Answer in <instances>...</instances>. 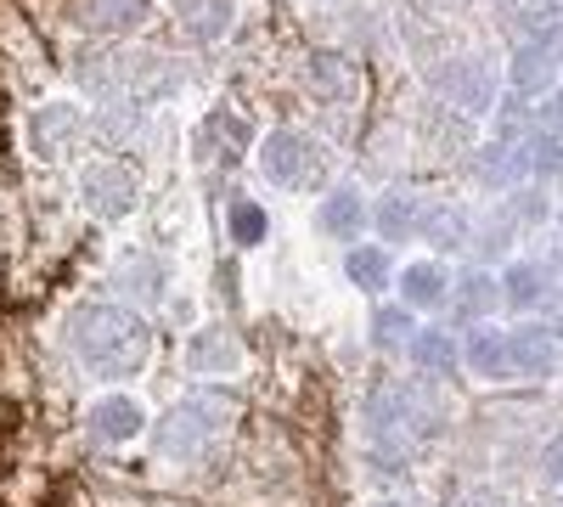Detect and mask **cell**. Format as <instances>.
<instances>
[{
	"label": "cell",
	"instance_id": "6da1fadb",
	"mask_svg": "<svg viewBox=\"0 0 563 507\" xmlns=\"http://www.w3.org/2000/svg\"><path fill=\"white\" fill-rule=\"evenodd\" d=\"M153 328L135 316V305H79L68 316V350L90 378L102 384H135L153 366Z\"/></svg>",
	"mask_w": 563,
	"mask_h": 507
},
{
	"label": "cell",
	"instance_id": "7a4b0ae2",
	"mask_svg": "<svg viewBox=\"0 0 563 507\" xmlns=\"http://www.w3.org/2000/svg\"><path fill=\"white\" fill-rule=\"evenodd\" d=\"M254 169L276 192H310L327 175V147L316 142V135L294 130V124H276L254 142Z\"/></svg>",
	"mask_w": 563,
	"mask_h": 507
},
{
	"label": "cell",
	"instance_id": "3957f363",
	"mask_svg": "<svg viewBox=\"0 0 563 507\" xmlns=\"http://www.w3.org/2000/svg\"><path fill=\"white\" fill-rule=\"evenodd\" d=\"M220 423H225V406H220V389H198V395H186L175 400L153 440H158V456H169V463H198V456L220 440Z\"/></svg>",
	"mask_w": 563,
	"mask_h": 507
},
{
	"label": "cell",
	"instance_id": "277c9868",
	"mask_svg": "<svg viewBox=\"0 0 563 507\" xmlns=\"http://www.w3.org/2000/svg\"><path fill=\"white\" fill-rule=\"evenodd\" d=\"M429 85H434L440 102H451L456 113H474V119H485L496 108V97H501V79H496V68L485 57H445L429 74Z\"/></svg>",
	"mask_w": 563,
	"mask_h": 507
},
{
	"label": "cell",
	"instance_id": "5b68a950",
	"mask_svg": "<svg viewBox=\"0 0 563 507\" xmlns=\"http://www.w3.org/2000/svg\"><path fill=\"white\" fill-rule=\"evenodd\" d=\"M180 366L192 378H238L243 366H249V350H243L238 328H225V321H203V328L186 333Z\"/></svg>",
	"mask_w": 563,
	"mask_h": 507
},
{
	"label": "cell",
	"instance_id": "8992f818",
	"mask_svg": "<svg viewBox=\"0 0 563 507\" xmlns=\"http://www.w3.org/2000/svg\"><path fill=\"white\" fill-rule=\"evenodd\" d=\"M563 79V29H547L536 40H525L519 52L507 63V90H519V97H547V90Z\"/></svg>",
	"mask_w": 563,
	"mask_h": 507
},
{
	"label": "cell",
	"instance_id": "52a82bcc",
	"mask_svg": "<svg viewBox=\"0 0 563 507\" xmlns=\"http://www.w3.org/2000/svg\"><path fill=\"white\" fill-rule=\"evenodd\" d=\"M79 142H85V108L79 102L57 97V102H45V108L29 113V153L34 158H45V164L68 158Z\"/></svg>",
	"mask_w": 563,
	"mask_h": 507
},
{
	"label": "cell",
	"instance_id": "ba28073f",
	"mask_svg": "<svg viewBox=\"0 0 563 507\" xmlns=\"http://www.w3.org/2000/svg\"><path fill=\"white\" fill-rule=\"evenodd\" d=\"M85 434L97 440V445H130V440L147 434V406H141V400L119 384V389H108V395L90 400V411H85Z\"/></svg>",
	"mask_w": 563,
	"mask_h": 507
},
{
	"label": "cell",
	"instance_id": "9c48e42d",
	"mask_svg": "<svg viewBox=\"0 0 563 507\" xmlns=\"http://www.w3.org/2000/svg\"><path fill=\"white\" fill-rule=\"evenodd\" d=\"M316 232L333 238V243H361L372 232V198L361 187H327L321 203H316Z\"/></svg>",
	"mask_w": 563,
	"mask_h": 507
},
{
	"label": "cell",
	"instance_id": "30bf717a",
	"mask_svg": "<svg viewBox=\"0 0 563 507\" xmlns=\"http://www.w3.org/2000/svg\"><path fill=\"white\" fill-rule=\"evenodd\" d=\"M445 305H451V316L456 321H490L496 310H501V276L490 271V265H462V271H451V294H445Z\"/></svg>",
	"mask_w": 563,
	"mask_h": 507
},
{
	"label": "cell",
	"instance_id": "8fae6325",
	"mask_svg": "<svg viewBox=\"0 0 563 507\" xmlns=\"http://www.w3.org/2000/svg\"><path fill=\"white\" fill-rule=\"evenodd\" d=\"M462 366H467V373H474L479 384H507V378H519V373H512L507 328H496V321H474V328L462 333Z\"/></svg>",
	"mask_w": 563,
	"mask_h": 507
},
{
	"label": "cell",
	"instance_id": "7c38bea8",
	"mask_svg": "<svg viewBox=\"0 0 563 507\" xmlns=\"http://www.w3.org/2000/svg\"><path fill=\"white\" fill-rule=\"evenodd\" d=\"M445 294H451V265L440 254H422V260H406L395 271V299H406L417 316L429 310H445Z\"/></svg>",
	"mask_w": 563,
	"mask_h": 507
},
{
	"label": "cell",
	"instance_id": "4fadbf2b",
	"mask_svg": "<svg viewBox=\"0 0 563 507\" xmlns=\"http://www.w3.org/2000/svg\"><path fill=\"white\" fill-rule=\"evenodd\" d=\"M422 220H429V203H422L417 192L389 187L384 198H372V232H378V243H389V249L417 243L422 238Z\"/></svg>",
	"mask_w": 563,
	"mask_h": 507
},
{
	"label": "cell",
	"instance_id": "5bb4252c",
	"mask_svg": "<svg viewBox=\"0 0 563 507\" xmlns=\"http://www.w3.org/2000/svg\"><path fill=\"white\" fill-rule=\"evenodd\" d=\"M395 271H400V260H395V249L389 243H378V238H361V243H344V276H350V288H361L366 299H384L389 288H395Z\"/></svg>",
	"mask_w": 563,
	"mask_h": 507
},
{
	"label": "cell",
	"instance_id": "9a60e30c",
	"mask_svg": "<svg viewBox=\"0 0 563 507\" xmlns=\"http://www.w3.org/2000/svg\"><path fill=\"white\" fill-rule=\"evenodd\" d=\"M507 344H512V373L519 378H552L558 373V328L547 321H519V328H507Z\"/></svg>",
	"mask_w": 563,
	"mask_h": 507
},
{
	"label": "cell",
	"instance_id": "2e32d148",
	"mask_svg": "<svg viewBox=\"0 0 563 507\" xmlns=\"http://www.w3.org/2000/svg\"><path fill=\"white\" fill-rule=\"evenodd\" d=\"M79 192L90 203V214H102V220H119L130 203H135V175L124 164H90L79 175Z\"/></svg>",
	"mask_w": 563,
	"mask_h": 507
},
{
	"label": "cell",
	"instance_id": "e0dca14e",
	"mask_svg": "<svg viewBox=\"0 0 563 507\" xmlns=\"http://www.w3.org/2000/svg\"><path fill=\"white\" fill-rule=\"evenodd\" d=\"M238 23V0H175V29L186 45H214Z\"/></svg>",
	"mask_w": 563,
	"mask_h": 507
},
{
	"label": "cell",
	"instance_id": "ac0fdd59",
	"mask_svg": "<svg viewBox=\"0 0 563 507\" xmlns=\"http://www.w3.org/2000/svg\"><path fill=\"white\" fill-rule=\"evenodd\" d=\"M366 429H372V440H417L422 434V411H417V400L411 395H400V389H378L366 400Z\"/></svg>",
	"mask_w": 563,
	"mask_h": 507
},
{
	"label": "cell",
	"instance_id": "d6986e66",
	"mask_svg": "<svg viewBox=\"0 0 563 507\" xmlns=\"http://www.w3.org/2000/svg\"><path fill=\"white\" fill-rule=\"evenodd\" d=\"M417 328H422V316L406 299H378V305L366 310V339H372V350H378V355H406V344H411Z\"/></svg>",
	"mask_w": 563,
	"mask_h": 507
},
{
	"label": "cell",
	"instance_id": "ffe728a7",
	"mask_svg": "<svg viewBox=\"0 0 563 507\" xmlns=\"http://www.w3.org/2000/svg\"><path fill=\"white\" fill-rule=\"evenodd\" d=\"M406 361L417 366V373H429V378H451L456 366H462V339L451 328L422 321V328L411 333V344H406Z\"/></svg>",
	"mask_w": 563,
	"mask_h": 507
},
{
	"label": "cell",
	"instance_id": "44dd1931",
	"mask_svg": "<svg viewBox=\"0 0 563 507\" xmlns=\"http://www.w3.org/2000/svg\"><path fill=\"white\" fill-rule=\"evenodd\" d=\"M501 305L507 310H541L547 305V294H552V271L547 265H536V260H507L501 271Z\"/></svg>",
	"mask_w": 563,
	"mask_h": 507
},
{
	"label": "cell",
	"instance_id": "7402d4cb",
	"mask_svg": "<svg viewBox=\"0 0 563 507\" xmlns=\"http://www.w3.org/2000/svg\"><path fill=\"white\" fill-rule=\"evenodd\" d=\"M153 12V0H79V23L90 34H130Z\"/></svg>",
	"mask_w": 563,
	"mask_h": 507
},
{
	"label": "cell",
	"instance_id": "603a6c76",
	"mask_svg": "<svg viewBox=\"0 0 563 507\" xmlns=\"http://www.w3.org/2000/svg\"><path fill=\"white\" fill-rule=\"evenodd\" d=\"M519 158H525V175H530V180L563 175V135L547 130V124H530V135L519 142Z\"/></svg>",
	"mask_w": 563,
	"mask_h": 507
},
{
	"label": "cell",
	"instance_id": "cb8c5ba5",
	"mask_svg": "<svg viewBox=\"0 0 563 507\" xmlns=\"http://www.w3.org/2000/svg\"><path fill=\"white\" fill-rule=\"evenodd\" d=\"M422 238L434 243V254H445V249H467L474 243V220H467L462 209H429V220H422Z\"/></svg>",
	"mask_w": 563,
	"mask_h": 507
},
{
	"label": "cell",
	"instance_id": "d4e9b609",
	"mask_svg": "<svg viewBox=\"0 0 563 507\" xmlns=\"http://www.w3.org/2000/svg\"><path fill=\"white\" fill-rule=\"evenodd\" d=\"M310 90L321 102H350L355 97V85H350V68L339 63V57H310Z\"/></svg>",
	"mask_w": 563,
	"mask_h": 507
},
{
	"label": "cell",
	"instance_id": "484cf974",
	"mask_svg": "<svg viewBox=\"0 0 563 507\" xmlns=\"http://www.w3.org/2000/svg\"><path fill=\"white\" fill-rule=\"evenodd\" d=\"M225 232H231V243H238V249H254L271 232V214L254 198H238V203H231V214H225Z\"/></svg>",
	"mask_w": 563,
	"mask_h": 507
},
{
	"label": "cell",
	"instance_id": "4316f807",
	"mask_svg": "<svg viewBox=\"0 0 563 507\" xmlns=\"http://www.w3.org/2000/svg\"><path fill=\"white\" fill-rule=\"evenodd\" d=\"M130 260H135V265H124V271H119V283H124L135 299H153V294H158V283H164V276H158V260H153V254H130Z\"/></svg>",
	"mask_w": 563,
	"mask_h": 507
},
{
	"label": "cell",
	"instance_id": "83f0119b",
	"mask_svg": "<svg viewBox=\"0 0 563 507\" xmlns=\"http://www.w3.org/2000/svg\"><path fill=\"white\" fill-rule=\"evenodd\" d=\"M512 243V220H490L474 232V243H467V254H479V260H496L501 249Z\"/></svg>",
	"mask_w": 563,
	"mask_h": 507
},
{
	"label": "cell",
	"instance_id": "f1b7e54d",
	"mask_svg": "<svg viewBox=\"0 0 563 507\" xmlns=\"http://www.w3.org/2000/svg\"><path fill=\"white\" fill-rule=\"evenodd\" d=\"M536 124H547V130L563 135V79L547 90V97H536Z\"/></svg>",
	"mask_w": 563,
	"mask_h": 507
},
{
	"label": "cell",
	"instance_id": "f546056e",
	"mask_svg": "<svg viewBox=\"0 0 563 507\" xmlns=\"http://www.w3.org/2000/svg\"><path fill=\"white\" fill-rule=\"evenodd\" d=\"M541 480H547V485H563V434L541 451Z\"/></svg>",
	"mask_w": 563,
	"mask_h": 507
},
{
	"label": "cell",
	"instance_id": "4dcf8cb0",
	"mask_svg": "<svg viewBox=\"0 0 563 507\" xmlns=\"http://www.w3.org/2000/svg\"><path fill=\"white\" fill-rule=\"evenodd\" d=\"M372 507H411V502H372Z\"/></svg>",
	"mask_w": 563,
	"mask_h": 507
},
{
	"label": "cell",
	"instance_id": "1f68e13d",
	"mask_svg": "<svg viewBox=\"0 0 563 507\" xmlns=\"http://www.w3.org/2000/svg\"><path fill=\"white\" fill-rule=\"evenodd\" d=\"M451 507H485V502H451Z\"/></svg>",
	"mask_w": 563,
	"mask_h": 507
},
{
	"label": "cell",
	"instance_id": "d6a6232c",
	"mask_svg": "<svg viewBox=\"0 0 563 507\" xmlns=\"http://www.w3.org/2000/svg\"><path fill=\"white\" fill-rule=\"evenodd\" d=\"M552 220H558V225H563V203H558V209H552Z\"/></svg>",
	"mask_w": 563,
	"mask_h": 507
}]
</instances>
